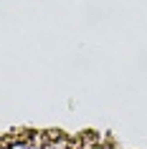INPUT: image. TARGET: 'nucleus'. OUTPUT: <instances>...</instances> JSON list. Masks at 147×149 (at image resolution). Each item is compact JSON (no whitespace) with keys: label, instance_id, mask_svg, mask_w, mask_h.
Wrapping results in <instances>:
<instances>
[{"label":"nucleus","instance_id":"f257e3e1","mask_svg":"<svg viewBox=\"0 0 147 149\" xmlns=\"http://www.w3.org/2000/svg\"><path fill=\"white\" fill-rule=\"evenodd\" d=\"M10 149H28V147H25V144H13Z\"/></svg>","mask_w":147,"mask_h":149}]
</instances>
